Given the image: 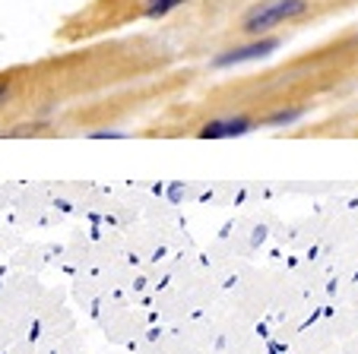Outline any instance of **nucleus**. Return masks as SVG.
<instances>
[{
    "label": "nucleus",
    "instance_id": "f257e3e1",
    "mask_svg": "<svg viewBox=\"0 0 358 354\" xmlns=\"http://www.w3.org/2000/svg\"><path fill=\"white\" fill-rule=\"evenodd\" d=\"M308 10H311V0H260L241 16L238 29L248 38H264L273 29L285 26L292 20H301Z\"/></svg>",
    "mask_w": 358,
    "mask_h": 354
},
{
    "label": "nucleus",
    "instance_id": "f03ea898",
    "mask_svg": "<svg viewBox=\"0 0 358 354\" xmlns=\"http://www.w3.org/2000/svg\"><path fill=\"white\" fill-rule=\"evenodd\" d=\"M279 45H282V41H279L276 35H264V38L241 41V45L216 54V57H213V67L225 70V67H241V64H250V61H264V57H270V54L279 51Z\"/></svg>",
    "mask_w": 358,
    "mask_h": 354
},
{
    "label": "nucleus",
    "instance_id": "7ed1b4c3",
    "mask_svg": "<svg viewBox=\"0 0 358 354\" xmlns=\"http://www.w3.org/2000/svg\"><path fill=\"white\" fill-rule=\"evenodd\" d=\"M250 130H254V117H248V114H225V117L203 124L196 136H203V140H231V136H244Z\"/></svg>",
    "mask_w": 358,
    "mask_h": 354
},
{
    "label": "nucleus",
    "instance_id": "20e7f679",
    "mask_svg": "<svg viewBox=\"0 0 358 354\" xmlns=\"http://www.w3.org/2000/svg\"><path fill=\"white\" fill-rule=\"evenodd\" d=\"M184 3H190V0H143V16L146 20H162V16L175 13Z\"/></svg>",
    "mask_w": 358,
    "mask_h": 354
},
{
    "label": "nucleus",
    "instance_id": "39448f33",
    "mask_svg": "<svg viewBox=\"0 0 358 354\" xmlns=\"http://www.w3.org/2000/svg\"><path fill=\"white\" fill-rule=\"evenodd\" d=\"M301 114H304V108H289V111H276L266 124H276V127H279V124H292V121H298Z\"/></svg>",
    "mask_w": 358,
    "mask_h": 354
},
{
    "label": "nucleus",
    "instance_id": "423d86ee",
    "mask_svg": "<svg viewBox=\"0 0 358 354\" xmlns=\"http://www.w3.org/2000/svg\"><path fill=\"white\" fill-rule=\"evenodd\" d=\"M10 95H13V82H10V80H0V108L10 101Z\"/></svg>",
    "mask_w": 358,
    "mask_h": 354
}]
</instances>
